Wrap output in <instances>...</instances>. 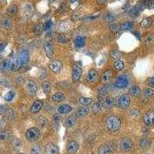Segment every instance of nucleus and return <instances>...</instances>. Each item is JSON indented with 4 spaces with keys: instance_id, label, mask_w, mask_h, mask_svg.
<instances>
[{
    "instance_id": "20",
    "label": "nucleus",
    "mask_w": 154,
    "mask_h": 154,
    "mask_svg": "<svg viewBox=\"0 0 154 154\" xmlns=\"http://www.w3.org/2000/svg\"><path fill=\"white\" fill-rule=\"evenodd\" d=\"M10 69H11V61L10 59H4L2 63H0V70L5 72Z\"/></svg>"
},
{
    "instance_id": "25",
    "label": "nucleus",
    "mask_w": 154,
    "mask_h": 154,
    "mask_svg": "<svg viewBox=\"0 0 154 154\" xmlns=\"http://www.w3.org/2000/svg\"><path fill=\"white\" fill-rule=\"evenodd\" d=\"M89 113V109L87 107H80L76 112V117L79 118L86 117Z\"/></svg>"
},
{
    "instance_id": "35",
    "label": "nucleus",
    "mask_w": 154,
    "mask_h": 154,
    "mask_svg": "<svg viewBox=\"0 0 154 154\" xmlns=\"http://www.w3.org/2000/svg\"><path fill=\"white\" fill-rule=\"evenodd\" d=\"M140 147L142 148V149H148L150 146V141H149L147 138H143L142 139V140L140 141Z\"/></svg>"
},
{
    "instance_id": "56",
    "label": "nucleus",
    "mask_w": 154,
    "mask_h": 154,
    "mask_svg": "<svg viewBox=\"0 0 154 154\" xmlns=\"http://www.w3.org/2000/svg\"><path fill=\"white\" fill-rule=\"evenodd\" d=\"M29 69H30L29 67H26V66H21L20 69L19 70V71L20 72H27V70H29Z\"/></svg>"
},
{
    "instance_id": "3",
    "label": "nucleus",
    "mask_w": 154,
    "mask_h": 154,
    "mask_svg": "<svg viewBox=\"0 0 154 154\" xmlns=\"http://www.w3.org/2000/svg\"><path fill=\"white\" fill-rule=\"evenodd\" d=\"M40 137V131L38 128L33 127L29 129L26 133V140L29 142H35L37 141Z\"/></svg>"
},
{
    "instance_id": "13",
    "label": "nucleus",
    "mask_w": 154,
    "mask_h": 154,
    "mask_svg": "<svg viewBox=\"0 0 154 154\" xmlns=\"http://www.w3.org/2000/svg\"><path fill=\"white\" fill-rule=\"evenodd\" d=\"M98 77V73L94 69H91L89 70L87 76V81L90 83H93L94 82H96V80H97Z\"/></svg>"
},
{
    "instance_id": "21",
    "label": "nucleus",
    "mask_w": 154,
    "mask_h": 154,
    "mask_svg": "<svg viewBox=\"0 0 154 154\" xmlns=\"http://www.w3.org/2000/svg\"><path fill=\"white\" fill-rule=\"evenodd\" d=\"M72 108L71 106L68 105V104H63L59 107L58 112L60 114H66L68 112H70V111H72Z\"/></svg>"
},
{
    "instance_id": "10",
    "label": "nucleus",
    "mask_w": 154,
    "mask_h": 154,
    "mask_svg": "<svg viewBox=\"0 0 154 154\" xmlns=\"http://www.w3.org/2000/svg\"><path fill=\"white\" fill-rule=\"evenodd\" d=\"M143 9H144V8L142 7V5L139 3L137 5H136L135 6H133V7L130 10V12H129L130 16L132 17V18H133V19L137 18V17L139 16V15L140 14L141 11H142Z\"/></svg>"
},
{
    "instance_id": "51",
    "label": "nucleus",
    "mask_w": 154,
    "mask_h": 154,
    "mask_svg": "<svg viewBox=\"0 0 154 154\" xmlns=\"http://www.w3.org/2000/svg\"><path fill=\"white\" fill-rule=\"evenodd\" d=\"M52 26V22L51 21L46 22L44 25H43V30L45 31L49 30V29H51Z\"/></svg>"
},
{
    "instance_id": "23",
    "label": "nucleus",
    "mask_w": 154,
    "mask_h": 154,
    "mask_svg": "<svg viewBox=\"0 0 154 154\" xmlns=\"http://www.w3.org/2000/svg\"><path fill=\"white\" fill-rule=\"evenodd\" d=\"M85 43H86V38L84 36H79L75 40V46L77 48L83 47Z\"/></svg>"
},
{
    "instance_id": "17",
    "label": "nucleus",
    "mask_w": 154,
    "mask_h": 154,
    "mask_svg": "<svg viewBox=\"0 0 154 154\" xmlns=\"http://www.w3.org/2000/svg\"><path fill=\"white\" fill-rule=\"evenodd\" d=\"M78 149H79V145L76 141H71L70 142H69V144L67 146V150L70 153H76Z\"/></svg>"
},
{
    "instance_id": "58",
    "label": "nucleus",
    "mask_w": 154,
    "mask_h": 154,
    "mask_svg": "<svg viewBox=\"0 0 154 154\" xmlns=\"http://www.w3.org/2000/svg\"><path fill=\"white\" fill-rule=\"evenodd\" d=\"M5 3H6V0H0V5H5Z\"/></svg>"
},
{
    "instance_id": "24",
    "label": "nucleus",
    "mask_w": 154,
    "mask_h": 154,
    "mask_svg": "<svg viewBox=\"0 0 154 154\" xmlns=\"http://www.w3.org/2000/svg\"><path fill=\"white\" fill-rule=\"evenodd\" d=\"M76 124V118L75 116H70L66 119V121H65V125L67 127H73Z\"/></svg>"
},
{
    "instance_id": "47",
    "label": "nucleus",
    "mask_w": 154,
    "mask_h": 154,
    "mask_svg": "<svg viewBox=\"0 0 154 154\" xmlns=\"http://www.w3.org/2000/svg\"><path fill=\"white\" fill-rule=\"evenodd\" d=\"M47 119L46 118H45L43 117H40L39 119H38V124L40 125L41 127H45V126L47 125Z\"/></svg>"
},
{
    "instance_id": "12",
    "label": "nucleus",
    "mask_w": 154,
    "mask_h": 154,
    "mask_svg": "<svg viewBox=\"0 0 154 154\" xmlns=\"http://www.w3.org/2000/svg\"><path fill=\"white\" fill-rule=\"evenodd\" d=\"M45 150L46 154H59V147L52 142L46 145Z\"/></svg>"
},
{
    "instance_id": "26",
    "label": "nucleus",
    "mask_w": 154,
    "mask_h": 154,
    "mask_svg": "<svg viewBox=\"0 0 154 154\" xmlns=\"http://www.w3.org/2000/svg\"><path fill=\"white\" fill-rule=\"evenodd\" d=\"M65 99V95L63 93H60V92H58L56 93L52 96V99L56 102V103H59V102H62Z\"/></svg>"
},
{
    "instance_id": "42",
    "label": "nucleus",
    "mask_w": 154,
    "mask_h": 154,
    "mask_svg": "<svg viewBox=\"0 0 154 154\" xmlns=\"http://www.w3.org/2000/svg\"><path fill=\"white\" fill-rule=\"evenodd\" d=\"M143 95L147 98H153L154 97V91L150 89H145L143 90Z\"/></svg>"
},
{
    "instance_id": "19",
    "label": "nucleus",
    "mask_w": 154,
    "mask_h": 154,
    "mask_svg": "<svg viewBox=\"0 0 154 154\" xmlns=\"http://www.w3.org/2000/svg\"><path fill=\"white\" fill-rule=\"evenodd\" d=\"M45 52L48 57H51L53 55V45L50 42H47L44 45Z\"/></svg>"
},
{
    "instance_id": "28",
    "label": "nucleus",
    "mask_w": 154,
    "mask_h": 154,
    "mask_svg": "<svg viewBox=\"0 0 154 154\" xmlns=\"http://www.w3.org/2000/svg\"><path fill=\"white\" fill-rule=\"evenodd\" d=\"M152 23H153V19L151 17H147L143 20H142V22H140V26L142 28H148L151 26Z\"/></svg>"
},
{
    "instance_id": "53",
    "label": "nucleus",
    "mask_w": 154,
    "mask_h": 154,
    "mask_svg": "<svg viewBox=\"0 0 154 154\" xmlns=\"http://www.w3.org/2000/svg\"><path fill=\"white\" fill-rule=\"evenodd\" d=\"M147 85L149 86V87H152V88H154V76L150 77L149 78L147 81Z\"/></svg>"
},
{
    "instance_id": "50",
    "label": "nucleus",
    "mask_w": 154,
    "mask_h": 154,
    "mask_svg": "<svg viewBox=\"0 0 154 154\" xmlns=\"http://www.w3.org/2000/svg\"><path fill=\"white\" fill-rule=\"evenodd\" d=\"M110 30L113 32V33H117L118 31L120 30V26L119 25H117V24H113L110 26Z\"/></svg>"
},
{
    "instance_id": "43",
    "label": "nucleus",
    "mask_w": 154,
    "mask_h": 154,
    "mask_svg": "<svg viewBox=\"0 0 154 154\" xmlns=\"http://www.w3.org/2000/svg\"><path fill=\"white\" fill-rule=\"evenodd\" d=\"M102 109V103H96L93 106V112L94 114H97L99 112V111Z\"/></svg>"
},
{
    "instance_id": "39",
    "label": "nucleus",
    "mask_w": 154,
    "mask_h": 154,
    "mask_svg": "<svg viewBox=\"0 0 154 154\" xmlns=\"http://www.w3.org/2000/svg\"><path fill=\"white\" fill-rule=\"evenodd\" d=\"M110 56L114 59H119L122 56V52L119 50H112L110 52Z\"/></svg>"
},
{
    "instance_id": "38",
    "label": "nucleus",
    "mask_w": 154,
    "mask_h": 154,
    "mask_svg": "<svg viewBox=\"0 0 154 154\" xmlns=\"http://www.w3.org/2000/svg\"><path fill=\"white\" fill-rule=\"evenodd\" d=\"M140 3L143 8H150L153 5V0H142Z\"/></svg>"
},
{
    "instance_id": "52",
    "label": "nucleus",
    "mask_w": 154,
    "mask_h": 154,
    "mask_svg": "<svg viewBox=\"0 0 154 154\" xmlns=\"http://www.w3.org/2000/svg\"><path fill=\"white\" fill-rule=\"evenodd\" d=\"M67 5H65V3H63L62 5L59 6V8L58 10V12H59V13H63V12H65L67 11Z\"/></svg>"
},
{
    "instance_id": "49",
    "label": "nucleus",
    "mask_w": 154,
    "mask_h": 154,
    "mask_svg": "<svg viewBox=\"0 0 154 154\" xmlns=\"http://www.w3.org/2000/svg\"><path fill=\"white\" fill-rule=\"evenodd\" d=\"M12 145L14 148H17L18 149V148H20L22 147V142L19 139H14V140H12Z\"/></svg>"
},
{
    "instance_id": "54",
    "label": "nucleus",
    "mask_w": 154,
    "mask_h": 154,
    "mask_svg": "<svg viewBox=\"0 0 154 154\" xmlns=\"http://www.w3.org/2000/svg\"><path fill=\"white\" fill-rule=\"evenodd\" d=\"M56 39H57V40H58L59 42H63V43H65V42H66L68 41L67 38H65L63 35H59Z\"/></svg>"
},
{
    "instance_id": "15",
    "label": "nucleus",
    "mask_w": 154,
    "mask_h": 154,
    "mask_svg": "<svg viewBox=\"0 0 154 154\" xmlns=\"http://www.w3.org/2000/svg\"><path fill=\"white\" fill-rule=\"evenodd\" d=\"M42 105H43V103L42 100H35L33 103V106H31V112H33L34 114L39 112L42 109Z\"/></svg>"
},
{
    "instance_id": "4",
    "label": "nucleus",
    "mask_w": 154,
    "mask_h": 154,
    "mask_svg": "<svg viewBox=\"0 0 154 154\" xmlns=\"http://www.w3.org/2000/svg\"><path fill=\"white\" fill-rule=\"evenodd\" d=\"M117 149L116 142H110L106 144H103L99 149V154H111Z\"/></svg>"
},
{
    "instance_id": "30",
    "label": "nucleus",
    "mask_w": 154,
    "mask_h": 154,
    "mask_svg": "<svg viewBox=\"0 0 154 154\" xmlns=\"http://www.w3.org/2000/svg\"><path fill=\"white\" fill-rule=\"evenodd\" d=\"M17 11H18V8L16 5H10V7L7 9V11H6V14L10 16H13L15 15L17 13Z\"/></svg>"
},
{
    "instance_id": "48",
    "label": "nucleus",
    "mask_w": 154,
    "mask_h": 154,
    "mask_svg": "<svg viewBox=\"0 0 154 154\" xmlns=\"http://www.w3.org/2000/svg\"><path fill=\"white\" fill-rule=\"evenodd\" d=\"M15 97V93L13 91H10L8 92L7 93L5 94V99L8 102H10V101L12 100L13 98Z\"/></svg>"
},
{
    "instance_id": "33",
    "label": "nucleus",
    "mask_w": 154,
    "mask_h": 154,
    "mask_svg": "<svg viewBox=\"0 0 154 154\" xmlns=\"http://www.w3.org/2000/svg\"><path fill=\"white\" fill-rule=\"evenodd\" d=\"M42 147L40 145L35 144L31 147V154H42Z\"/></svg>"
},
{
    "instance_id": "1",
    "label": "nucleus",
    "mask_w": 154,
    "mask_h": 154,
    "mask_svg": "<svg viewBox=\"0 0 154 154\" xmlns=\"http://www.w3.org/2000/svg\"><path fill=\"white\" fill-rule=\"evenodd\" d=\"M106 123L108 129L111 132H116V131L119 130L120 126H121L120 119L116 116H111V117H108L106 121Z\"/></svg>"
},
{
    "instance_id": "55",
    "label": "nucleus",
    "mask_w": 154,
    "mask_h": 154,
    "mask_svg": "<svg viewBox=\"0 0 154 154\" xmlns=\"http://www.w3.org/2000/svg\"><path fill=\"white\" fill-rule=\"evenodd\" d=\"M6 45H7V42H5V41H2V42H0V50H3V49H5Z\"/></svg>"
},
{
    "instance_id": "44",
    "label": "nucleus",
    "mask_w": 154,
    "mask_h": 154,
    "mask_svg": "<svg viewBox=\"0 0 154 154\" xmlns=\"http://www.w3.org/2000/svg\"><path fill=\"white\" fill-rule=\"evenodd\" d=\"M104 19L108 23H112V22L114 21L115 17L112 13H106L104 16Z\"/></svg>"
},
{
    "instance_id": "16",
    "label": "nucleus",
    "mask_w": 154,
    "mask_h": 154,
    "mask_svg": "<svg viewBox=\"0 0 154 154\" xmlns=\"http://www.w3.org/2000/svg\"><path fill=\"white\" fill-rule=\"evenodd\" d=\"M102 106L105 109H107V110H110L112 109V106H113V99L112 98H111L110 96H107L106 97L103 101H102Z\"/></svg>"
},
{
    "instance_id": "8",
    "label": "nucleus",
    "mask_w": 154,
    "mask_h": 154,
    "mask_svg": "<svg viewBox=\"0 0 154 154\" xmlns=\"http://www.w3.org/2000/svg\"><path fill=\"white\" fill-rule=\"evenodd\" d=\"M62 67H63V65H62V63H61L59 60H54L52 61L50 65H49V68L52 72L54 73H59L60 71L62 70Z\"/></svg>"
},
{
    "instance_id": "18",
    "label": "nucleus",
    "mask_w": 154,
    "mask_h": 154,
    "mask_svg": "<svg viewBox=\"0 0 154 154\" xmlns=\"http://www.w3.org/2000/svg\"><path fill=\"white\" fill-rule=\"evenodd\" d=\"M19 59H20V61H21V63L22 65L26 64V63L29 62V55L28 51L22 50V51L19 53Z\"/></svg>"
},
{
    "instance_id": "11",
    "label": "nucleus",
    "mask_w": 154,
    "mask_h": 154,
    "mask_svg": "<svg viewBox=\"0 0 154 154\" xmlns=\"http://www.w3.org/2000/svg\"><path fill=\"white\" fill-rule=\"evenodd\" d=\"M26 88L27 92L30 94H35L38 89L37 85L33 80H28L26 82Z\"/></svg>"
},
{
    "instance_id": "2",
    "label": "nucleus",
    "mask_w": 154,
    "mask_h": 154,
    "mask_svg": "<svg viewBox=\"0 0 154 154\" xmlns=\"http://www.w3.org/2000/svg\"><path fill=\"white\" fill-rule=\"evenodd\" d=\"M82 63L80 61L76 62L72 66V77L73 82H78L80 80V77L82 76Z\"/></svg>"
},
{
    "instance_id": "37",
    "label": "nucleus",
    "mask_w": 154,
    "mask_h": 154,
    "mask_svg": "<svg viewBox=\"0 0 154 154\" xmlns=\"http://www.w3.org/2000/svg\"><path fill=\"white\" fill-rule=\"evenodd\" d=\"M154 43V35L153 34H149L147 35L146 41H145V44L147 46H150Z\"/></svg>"
},
{
    "instance_id": "9",
    "label": "nucleus",
    "mask_w": 154,
    "mask_h": 154,
    "mask_svg": "<svg viewBox=\"0 0 154 154\" xmlns=\"http://www.w3.org/2000/svg\"><path fill=\"white\" fill-rule=\"evenodd\" d=\"M133 147V142L129 139H123L120 142V149L123 152L129 151Z\"/></svg>"
},
{
    "instance_id": "7",
    "label": "nucleus",
    "mask_w": 154,
    "mask_h": 154,
    "mask_svg": "<svg viewBox=\"0 0 154 154\" xmlns=\"http://www.w3.org/2000/svg\"><path fill=\"white\" fill-rule=\"evenodd\" d=\"M129 103H130V97L129 95L123 94L120 96L119 100V105L122 110H126L129 107Z\"/></svg>"
},
{
    "instance_id": "6",
    "label": "nucleus",
    "mask_w": 154,
    "mask_h": 154,
    "mask_svg": "<svg viewBox=\"0 0 154 154\" xmlns=\"http://www.w3.org/2000/svg\"><path fill=\"white\" fill-rule=\"evenodd\" d=\"M142 120L144 123L148 126H152L154 125V110H149L143 116Z\"/></svg>"
},
{
    "instance_id": "22",
    "label": "nucleus",
    "mask_w": 154,
    "mask_h": 154,
    "mask_svg": "<svg viewBox=\"0 0 154 154\" xmlns=\"http://www.w3.org/2000/svg\"><path fill=\"white\" fill-rule=\"evenodd\" d=\"M112 76V72L111 70H108L106 72H104L103 74V76H101V82H103V83H106V82H108L111 80Z\"/></svg>"
},
{
    "instance_id": "34",
    "label": "nucleus",
    "mask_w": 154,
    "mask_h": 154,
    "mask_svg": "<svg viewBox=\"0 0 154 154\" xmlns=\"http://www.w3.org/2000/svg\"><path fill=\"white\" fill-rule=\"evenodd\" d=\"M12 136L11 133L9 131H2L0 132V140L1 141H5L10 139Z\"/></svg>"
},
{
    "instance_id": "45",
    "label": "nucleus",
    "mask_w": 154,
    "mask_h": 154,
    "mask_svg": "<svg viewBox=\"0 0 154 154\" xmlns=\"http://www.w3.org/2000/svg\"><path fill=\"white\" fill-rule=\"evenodd\" d=\"M108 92H109V87H108L107 86H103V87H100V88L99 89L98 93L99 95H100V96H105Z\"/></svg>"
},
{
    "instance_id": "14",
    "label": "nucleus",
    "mask_w": 154,
    "mask_h": 154,
    "mask_svg": "<svg viewBox=\"0 0 154 154\" xmlns=\"http://www.w3.org/2000/svg\"><path fill=\"white\" fill-rule=\"evenodd\" d=\"M22 63L19 57H14V58L12 59V60L11 61V70L13 72L19 71V70L20 69Z\"/></svg>"
},
{
    "instance_id": "46",
    "label": "nucleus",
    "mask_w": 154,
    "mask_h": 154,
    "mask_svg": "<svg viewBox=\"0 0 154 154\" xmlns=\"http://www.w3.org/2000/svg\"><path fill=\"white\" fill-rule=\"evenodd\" d=\"M42 30H43V26H42V25H40V24L36 25L33 29V32L35 35H40L42 33Z\"/></svg>"
},
{
    "instance_id": "32",
    "label": "nucleus",
    "mask_w": 154,
    "mask_h": 154,
    "mask_svg": "<svg viewBox=\"0 0 154 154\" xmlns=\"http://www.w3.org/2000/svg\"><path fill=\"white\" fill-rule=\"evenodd\" d=\"M51 84L49 83V82L45 81L42 83V89L43 93L46 94H48L51 91Z\"/></svg>"
},
{
    "instance_id": "40",
    "label": "nucleus",
    "mask_w": 154,
    "mask_h": 154,
    "mask_svg": "<svg viewBox=\"0 0 154 154\" xmlns=\"http://www.w3.org/2000/svg\"><path fill=\"white\" fill-rule=\"evenodd\" d=\"M114 68L118 71H120L124 68V63L122 60L117 59L114 63Z\"/></svg>"
},
{
    "instance_id": "31",
    "label": "nucleus",
    "mask_w": 154,
    "mask_h": 154,
    "mask_svg": "<svg viewBox=\"0 0 154 154\" xmlns=\"http://www.w3.org/2000/svg\"><path fill=\"white\" fill-rule=\"evenodd\" d=\"M141 93V89L137 86H133L129 89V94L133 96H138Z\"/></svg>"
},
{
    "instance_id": "62",
    "label": "nucleus",
    "mask_w": 154,
    "mask_h": 154,
    "mask_svg": "<svg viewBox=\"0 0 154 154\" xmlns=\"http://www.w3.org/2000/svg\"><path fill=\"white\" fill-rule=\"evenodd\" d=\"M92 154H94V153H92Z\"/></svg>"
},
{
    "instance_id": "60",
    "label": "nucleus",
    "mask_w": 154,
    "mask_h": 154,
    "mask_svg": "<svg viewBox=\"0 0 154 154\" xmlns=\"http://www.w3.org/2000/svg\"><path fill=\"white\" fill-rule=\"evenodd\" d=\"M76 1H77V0H70V2L71 3H74L75 2H76Z\"/></svg>"
},
{
    "instance_id": "41",
    "label": "nucleus",
    "mask_w": 154,
    "mask_h": 154,
    "mask_svg": "<svg viewBox=\"0 0 154 154\" xmlns=\"http://www.w3.org/2000/svg\"><path fill=\"white\" fill-rule=\"evenodd\" d=\"M93 102V99L90 98H86V97H81L80 99V104H82V106H89V104H91Z\"/></svg>"
},
{
    "instance_id": "59",
    "label": "nucleus",
    "mask_w": 154,
    "mask_h": 154,
    "mask_svg": "<svg viewBox=\"0 0 154 154\" xmlns=\"http://www.w3.org/2000/svg\"><path fill=\"white\" fill-rule=\"evenodd\" d=\"M3 111V108L2 106H0V114H2V112Z\"/></svg>"
},
{
    "instance_id": "57",
    "label": "nucleus",
    "mask_w": 154,
    "mask_h": 154,
    "mask_svg": "<svg viewBox=\"0 0 154 154\" xmlns=\"http://www.w3.org/2000/svg\"><path fill=\"white\" fill-rule=\"evenodd\" d=\"M107 0H96V3L99 5H104L105 3H106Z\"/></svg>"
},
{
    "instance_id": "5",
    "label": "nucleus",
    "mask_w": 154,
    "mask_h": 154,
    "mask_svg": "<svg viewBox=\"0 0 154 154\" xmlns=\"http://www.w3.org/2000/svg\"><path fill=\"white\" fill-rule=\"evenodd\" d=\"M129 83L128 77L126 76H120L117 78V81L115 82V87L118 88V89H123L126 88Z\"/></svg>"
},
{
    "instance_id": "36",
    "label": "nucleus",
    "mask_w": 154,
    "mask_h": 154,
    "mask_svg": "<svg viewBox=\"0 0 154 154\" xmlns=\"http://www.w3.org/2000/svg\"><path fill=\"white\" fill-rule=\"evenodd\" d=\"M133 22H126L120 25V30H129V29L133 28Z\"/></svg>"
},
{
    "instance_id": "27",
    "label": "nucleus",
    "mask_w": 154,
    "mask_h": 154,
    "mask_svg": "<svg viewBox=\"0 0 154 154\" xmlns=\"http://www.w3.org/2000/svg\"><path fill=\"white\" fill-rule=\"evenodd\" d=\"M24 12V16H31V15L33 14V12H34V10H33V6L30 4H27V5H25L23 10Z\"/></svg>"
},
{
    "instance_id": "61",
    "label": "nucleus",
    "mask_w": 154,
    "mask_h": 154,
    "mask_svg": "<svg viewBox=\"0 0 154 154\" xmlns=\"http://www.w3.org/2000/svg\"><path fill=\"white\" fill-rule=\"evenodd\" d=\"M17 154H23V153H17Z\"/></svg>"
},
{
    "instance_id": "29",
    "label": "nucleus",
    "mask_w": 154,
    "mask_h": 154,
    "mask_svg": "<svg viewBox=\"0 0 154 154\" xmlns=\"http://www.w3.org/2000/svg\"><path fill=\"white\" fill-rule=\"evenodd\" d=\"M1 25L3 26V29H10L12 28V22L11 20L8 18H3L1 22Z\"/></svg>"
}]
</instances>
